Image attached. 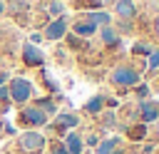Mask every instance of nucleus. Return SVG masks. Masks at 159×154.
<instances>
[{"label":"nucleus","instance_id":"nucleus-1","mask_svg":"<svg viewBox=\"0 0 159 154\" xmlns=\"http://www.w3.org/2000/svg\"><path fill=\"white\" fill-rule=\"evenodd\" d=\"M45 144H47V137L42 132H37V129H27V132H22L17 137V147L25 154H40L45 149Z\"/></svg>","mask_w":159,"mask_h":154},{"label":"nucleus","instance_id":"nucleus-2","mask_svg":"<svg viewBox=\"0 0 159 154\" xmlns=\"http://www.w3.org/2000/svg\"><path fill=\"white\" fill-rule=\"evenodd\" d=\"M50 119H47V114L42 112V109H37L35 104L32 107H22L20 112H17V124L20 127H25V129H35V127H45Z\"/></svg>","mask_w":159,"mask_h":154},{"label":"nucleus","instance_id":"nucleus-3","mask_svg":"<svg viewBox=\"0 0 159 154\" xmlns=\"http://www.w3.org/2000/svg\"><path fill=\"white\" fill-rule=\"evenodd\" d=\"M109 79H112V84H117V87H132V84L139 82V72H137L134 67H129V65H119V67L112 70Z\"/></svg>","mask_w":159,"mask_h":154},{"label":"nucleus","instance_id":"nucleus-4","mask_svg":"<svg viewBox=\"0 0 159 154\" xmlns=\"http://www.w3.org/2000/svg\"><path fill=\"white\" fill-rule=\"evenodd\" d=\"M10 99L12 102H17V104H25L30 97H32V84H30V79H25V77H15V79H10Z\"/></svg>","mask_w":159,"mask_h":154},{"label":"nucleus","instance_id":"nucleus-5","mask_svg":"<svg viewBox=\"0 0 159 154\" xmlns=\"http://www.w3.org/2000/svg\"><path fill=\"white\" fill-rule=\"evenodd\" d=\"M139 119H142L144 124L157 122V119H159V104L152 102V99H142V102H139Z\"/></svg>","mask_w":159,"mask_h":154},{"label":"nucleus","instance_id":"nucleus-6","mask_svg":"<svg viewBox=\"0 0 159 154\" xmlns=\"http://www.w3.org/2000/svg\"><path fill=\"white\" fill-rule=\"evenodd\" d=\"M22 62H25L27 67H42L45 55L40 52V47H35V45H25V47H22Z\"/></svg>","mask_w":159,"mask_h":154},{"label":"nucleus","instance_id":"nucleus-7","mask_svg":"<svg viewBox=\"0 0 159 154\" xmlns=\"http://www.w3.org/2000/svg\"><path fill=\"white\" fill-rule=\"evenodd\" d=\"M65 32H67V20H65V17H55V20L47 25L45 37H47V40H60V37H65Z\"/></svg>","mask_w":159,"mask_h":154},{"label":"nucleus","instance_id":"nucleus-8","mask_svg":"<svg viewBox=\"0 0 159 154\" xmlns=\"http://www.w3.org/2000/svg\"><path fill=\"white\" fill-rule=\"evenodd\" d=\"M62 147L67 149V154H82V152H84V142H82V137H80L77 132H67Z\"/></svg>","mask_w":159,"mask_h":154},{"label":"nucleus","instance_id":"nucleus-9","mask_svg":"<svg viewBox=\"0 0 159 154\" xmlns=\"http://www.w3.org/2000/svg\"><path fill=\"white\" fill-rule=\"evenodd\" d=\"M147 124L144 122H139V124H129L127 129H124V134H127V139L129 142H142V139H147Z\"/></svg>","mask_w":159,"mask_h":154},{"label":"nucleus","instance_id":"nucleus-10","mask_svg":"<svg viewBox=\"0 0 159 154\" xmlns=\"http://www.w3.org/2000/svg\"><path fill=\"white\" fill-rule=\"evenodd\" d=\"M114 12H117L119 17H124V20H132V17L137 15V7H134L132 0H117V2H114Z\"/></svg>","mask_w":159,"mask_h":154},{"label":"nucleus","instance_id":"nucleus-11","mask_svg":"<svg viewBox=\"0 0 159 154\" xmlns=\"http://www.w3.org/2000/svg\"><path fill=\"white\" fill-rule=\"evenodd\" d=\"M119 149V137H107L99 139V144L94 147V154H114Z\"/></svg>","mask_w":159,"mask_h":154},{"label":"nucleus","instance_id":"nucleus-12","mask_svg":"<svg viewBox=\"0 0 159 154\" xmlns=\"http://www.w3.org/2000/svg\"><path fill=\"white\" fill-rule=\"evenodd\" d=\"M55 124L57 127H62V129H75V127H80V119L75 117V114H70V112H60L57 117H55Z\"/></svg>","mask_w":159,"mask_h":154},{"label":"nucleus","instance_id":"nucleus-13","mask_svg":"<svg viewBox=\"0 0 159 154\" xmlns=\"http://www.w3.org/2000/svg\"><path fill=\"white\" fill-rule=\"evenodd\" d=\"M72 30H75V35H82V37H89V35L94 32V25H92L89 20H77V22L72 25Z\"/></svg>","mask_w":159,"mask_h":154},{"label":"nucleus","instance_id":"nucleus-14","mask_svg":"<svg viewBox=\"0 0 159 154\" xmlns=\"http://www.w3.org/2000/svg\"><path fill=\"white\" fill-rule=\"evenodd\" d=\"M87 20H89L94 27H97V25H104V27H107V25H109V12L94 10V12H89V15H87Z\"/></svg>","mask_w":159,"mask_h":154},{"label":"nucleus","instance_id":"nucleus-15","mask_svg":"<svg viewBox=\"0 0 159 154\" xmlns=\"http://www.w3.org/2000/svg\"><path fill=\"white\" fill-rule=\"evenodd\" d=\"M35 107H37V109H42L47 117H50V114H55V102H52V97H40V99L35 102Z\"/></svg>","mask_w":159,"mask_h":154},{"label":"nucleus","instance_id":"nucleus-16","mask_svg":"<svg viewBox=\"0 0 159 154\" xmlns=\"http://www.w3.org/2000/svg\"><path fill=\"white\" fill-rule=\"evenodd\" d=\"M84 109H87L89 114H99V112L104 109V97H92V99L84 104Z\"/></svg>","mask_w":159,"mask_h":154},{"label":"nucleus","instance_id":"nucleus-17","mask_svg":"<svg viewBox=\"0 0 159 154\" xmlns=\"http://www.w3.org/2000/svg\"><path fill=\"white\" fill-rule=\"evenodd\" d=\"M102 40H104L107 45H117V42H119V35H117L112 27H102Z\"/></svg>","mask_w":159,"mask_h":154},{"label":"nucleus","instance_id":"nucleus-18","mask_svg":"<svg viewBox=\"0 0 159 154\" xmlns=\"http://www.w3.org/2000/svg\"><path fill=\"white\" fill-rule=\"evenodd\" d=\"M132 52H134V55H152L149 45H144V42H137V45L132 47Z\"/></svg>","mask_w":159,"mask_h":154},{"label":"nucleus","instance_id":"nucleus-19","mask_svg":"<svg viewBox=\"0 0 159 154\" xmlns=\"http://www.w3.org/2000/svg\"><path fill=\"white\" fill-rule=\"evenodd\" d=\"M114 124H117V122H114V114H112V112H107V114L102 117V127H104V129H112Z\"/></svg>","mask_w":159,"mask_h":154},{"label":"nucleus","instance_id":"nucleus-20","mask_svg":"<svg viewBox=\"0 0 159 154\" xmlns=\"http://www.w3.org/2000/svg\"><path fill=\"white\" fill-rule=\"evenodd\" d=\"M50 12H52L55 17H62V2H60V0H55V2H50Z\"/></svg>","mask_w":159,"mask_h":154},{"label":"nucleus","instance_id":"nucleus-21","mask_svg":"<svg viewBox=\"0 0 159 154\" xmlns=\"http://www.w3.org/2000/svg\"><path fill=\"white\" fill-rule=\"evenodd\" d=\"M137 97H139V99H147V97H149V87H147V84H139V87H137Z\"/></svg>","mask_w":159,"mask_h":154},{"label":"nucleus","instance_id":"nucleus-22","mask_svg":"<svg viewBox=\"0 0 159 154\" xmlns=\"http://www.w3.org/2000/svg\"><path fill=\"white\" fill-rule=\"evenodd\" d=\"M102 0H80V7H99Z\"/></svg>","mask_w":159,"mask_h":154},{"label":"nucleus","instance_id":"nucleus-23","mask_svg":"<svg viewBox=\"0 0 159 154\" xmlns=\"http://www.w3.org/2000/svg\"><path fill=\"white\" fill-rule=\"evenodd\" d=\"M149 67H152V70L159 67V52H152V55H149Z\"/></svg>","mask_w":159,"mask_h":154},{"label":"nucleus","instance_id":"nucleus-24","mask_svg":"<svg viewBox=\"0 0 159 154\" xmlns=\"http://www.w3.org/2000/svg\"><path fill=\"white\" fill-rule=\"evenodd\" d=\"M7 99H10V89L5 84H0V102H7Z\"/></svg>","mask_w":159,"mask_h":154},{"label":"nucleus","instance_id":"nucleus-25","mask_svg":"<svg viewBox=\"0 0 159 154\" xmlns=\"http://www.w3.org/2000/svg\"><path fill=\"white\" fill-rule=\"evenodd\" d=\"M50 154H67V149H65L62 144H52V147H50Z\"/></svg>","mask_w":159,"mask_h":154},{"label":"nucleus","instance_id":"nucleus-26","mask_svg":"<svg viewBox=\"0 0 159 154\" xmlns=\"http://www.w3.org/2000/svg\"><path fill=\"white\" fill-rule=\"evenodd\" d=\"M87 144H89V147H97V144H99V137H97V134H89V137H87Z\"/></svg>","mask_w":159,"mask_h":154},{"label":"nucleus","instance_id":"nucleus-27","mask_svg":"<svg viewBox=\"0 0 159 154\" xmlns=\"http://www.w3.org/2000/svg\"><path fill=\"white\" fill-rule=\"evenodd\" d=\"M30 40H32V42H30V45H37V42H40V40H42V35H40V32H32V37H30Z\"/></svg>","mask_w":159,"mask_h":154},{"label":"nucleus","instance_id":"nucleus-28","mask_svg":"<svg viewBox=\"0 0 159 154\" xmlns=\"http://www.w3.org/2000/svg\"><path fill=\"white\" fill-rule=\"evenodd\" d=\"M154 137H157V142H159V119L154 122Z\"/></svg>","mask_w":159,"mask_h":154},{"label":"nucleus","instance_id":"nucleus-29","mask_svg":"<svg viewBox=\"0 0 159 154\" xmlns=\"http://www.w3.org/2000/svg\"><path fill=\"white\" fill-rule=\"evenodd\" d=\"M7 82V72H0V84H5Z\"/></svg>","mask_w":159,"mask_h":154},{"label":"nucleus","instance_id":"nucleus-30","mask_svg":"<svg viewBox=\"0 0 159 154\" xmlns=\"http://www.w3.org/2000/svg\"><path fill=\"white\" fill-rule=\"evenodd\" d=\"M154 32H157V37H159V17L154 20Z\"/></svg>","mask_w":159,"mask_h":154},{"label":"nucleus","instance_id":"nucleus-31","mask_svg":"<svg viewBox=\"0 0 159 154\" xmlns=\"http://www.w3.org/2000/svg\"><path fill=\"white\" fill-rule=\"evenodd\" d=\"M5 109H7V104H5V102H0V114H2Z\"/></svg>","mask_w":159,"mask_h":154},{"label":"nucleus","instance_id":"nucleus-32","mask_svg":"<svg viewBox=\"0 0 159 154\" xmlns=\"http://www.w3.org/2000/svg\"><path fill=\"white\" fill-rule=\"evenodd\" d=\"M2 12H5V5H2V0H0V15H2Z\"/></svg>","mask_w":159,"mask_h":154}]
</instances>
